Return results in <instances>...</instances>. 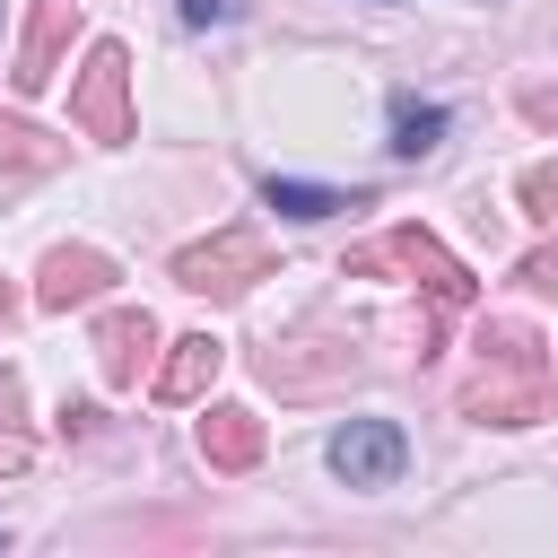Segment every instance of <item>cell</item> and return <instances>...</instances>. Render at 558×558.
Here are the masks:
<instances>
[{
  "label": "cell",
  "mask_w": 558,
  "mask_h": 558,
  "mask_svg": "<svg viewBox=\"0 0 558 558\" xmlns=\"http://www.w3.org/2000/svg\"><path fill=\"white\" fill-rule=\"evenodd\" d=\"M462 418H480V427H541L549 418V349L523 323H488L480 331V366L462 384Z\"/></svg>",
  "instance_id": "1"
},
{
  "label": "cell",
  "mask_w": 558,
  "mask_h": 558,
  "mask_svg": "<svg viewBox=\"0 0 558 558\" xmlns=\"http://www.w3.org/2000/svg\"><path fill=\"white\" fill-rule=\"evenodd\" d=\"M349 270H410V279H418V288H427L445 314L480 296V279H471V270H462V262H453V253H445L427 227H392V235L357 244V253H349Z\"/></svg>",
  "instance_id": "2"
},
{
  "label": "cell",
  "mask_w": 558,
  "mask_h": 558,
  "mask_svg": "<svg viewBox=\"0 0 558 558\" xmlns=\"http://www.w3.org/2000/svg\"><path fill=\"white\" fill-rule=\"evenodd\" d=\"M253 279H270V235H253V227H227V235L174 253V288H192V296H235Z\"/></svg>",
  "instance_id": "3"
},
{
  "label": "cell",
  "mask_w": 558,
  "mask_h": 558,
  "mask_svg": "<svg viewBox=\"0 0 558 558\" xmlns=\"http://www.w3.org/2000/svg\"><path fill=\"white\" fill-rule=\"evenodd\" d=\"M70 113H78V131L87 140H131V52L122 44H87V61H78V87H70Z\"/></svg>",
  "instance_id": "4"
},
{
  "label": "cell",
  "mask_w": 558,
  "mask_h": 558,
  "mask_svg": "<svg viewBox=\"0 0 558 558\" xmlns=\"http://www.w3.org/2000/svg\"><path fill=\"white\" fill-rule=\"evenodd\" d=\"M331 471H340L349 488H392V480L410 471V436H401L392 418H349V427L331 436Z\"/></svg>",
  "instance_id": "5"
},
{
  "label": "cell",
  "mask_w": 558,
  "mask_h": 558,
  "mask_svg": "<svg viewBox=\"0 0 558 558\" xmlns=\"http://www.w3.org/2000/svg\"><path fill=\"white\" fill-rule=\"evenodd\" d=\"M70 35H78V0H35V9H26V44H17V61H9V87H17V96H44V87L61 78Z\"/></svg>",
  "instance_id": "6"
},
{
  "label": "cell",
  "mask_w": 558,
  "mask_h": 558,
  "mask_svg": "<svg viewBox=\"0 0 558 558\" xmlns=\"http://www.w3.org/2000/svg\"><path fill=\"white\" fill-rule=\"evenodd\" d=\"M113 279H122L113 253H96V244H52L44 270H35V305H44V314H70V305H96Z\"/></svg>",
  "instance_id": "7"
},
{
  "label": "cell",
  "mask_w": 558,
  "mask_h": 558,
  "mask_svg": "<svg viewBox=\"0 0 558 558\" xmlns=\"http://www.w3.org/2000/svg\"><path fill=\"white\" fill-rule=\"evenodd\" d=\"M262 445H270V427H262L244 401H209V410H201V462H209V471L235 480V471L262 462Z\"/></svg>",
  "instance_id": "8"
},
{
  "label": "cell",
  "mask_w": 558,
  "mask_h": 558,
  "mask_svg": "<svg viewBox=\"0 0 558 558\" xmlns=\"http://www.w3.org/2000/svg\"><path fill=\"white\" fill-rule=\"evenodd\" d=\"M148 349H157V323H148V305H113V314L96 323V366H105V384H113V392H131V384H140Z\"/></svg>",
  "instance_id": "9"
},
{
  "label": "cell",
  "mask_w": 558,
  "mask_h": 558,
  "mask_svg": "<svg viewBox=\"0 0 558 558\" xmlns=\"http://www.w3.org/2000/svg\"><path fill=\"white\" fill-rule=\"evenodd\" d=\"M218 366H227V340H218V331H183V340H174V357L157 366V384H148V392H157L166 410H183V401H201V392L218 384Z\"/></svg>",
  "instance_id": "10"
},
{
  "label": "cell",
  "mask_w": 558,
  "mask_h": 558,
  "mask_svg": "<svg viewBox=\"0 0 558 558\" xmlns=\"http://www.w3.org/2000/svg\"><path fill=\"white\" fill-rule=\"evenodd\" d=\"M262 201L270 209H288V218H340V209H375V192L357 183V192H331V183H296V174H270L262 183Z\"/></svg>",
  "instance_id": "11"
},
{
  "label": "cell",
  "mask_w": 558,
  "mask_h": 558,
  "mask_svg": "<svg viewBox=\"0 0 558 558\" xmlns=\"http://www.w3.org/2000/svg\"><path fill=\"white\" fill-rule=\"evenodd\" d=\"M262 375H270L279 392H323V384L357 375V357H349V349H331V357H296V349H270V357H262Z\"/></svg>",
  "instance_id": "12"
},
{
  "label": "cell",
  "mask_w": 558,
  "mask_h": 558,
  "mask_svg": "<svg viewBox=\"0 0 558 558\" xmlns=\"http://www.w3.org/2000/svg\"><path fill=\"white\" fill-rule=\"evenodd\" d=\"M70 148L52 140V131H35V122H17V113H0V174H52Z\"/></svg>",
  "instance_id": "13"
},
{
  "label": "cell",
  "mask_w": 558,
  "mask_h": 558,
  "mask_svg": "<svg viewBox=\"0 0 558 558\" xmlns=\"http://www.w3.org/2000/svg\"><path fill=\"white\" fill-rule=\"evenodd\" d=\"M436 140H445V105L392 96V157H436Z\"/></svg>",
  "instance_id": "14"
},
{
  "label": "cell",
  "mask_w": 558,
  "mask_h": 558,
  "mask_svg": "<svg viewBox=\"0 0 558 558\" xmlns=\"http://www.w3.org/2000/svg\"><path fill=\"white\" fill-rule=\"evenodd\" d=\"M514 192H523V209H532V218H558V166H523V183H514Z\"/></svg>",
  "instance_id": "15"
},
{
  "label": "cell",
  "mask_w": 558,
  "mask_h": 558,
  "mask_svg": "<svg viewBox=\"0 0 558 558\" xmlns=\"http://www.w3.org/2000/svg\"><path fill=\"white\" fill-rule=\"evenodd\" d=\"M514 279H532V288H549V296H558V244H532V253L514 262Z\"/></svg>",
  "instance_id": "16"
},
{
  "label": "cell",
  "mask_w": 558,
  "mask_h": 558,
  "mask_svg": "<svg viewBox=\"0 0 558 558\" xmlns=\"http://www.w3.org/2000/svg\"><path fill=\"white\" fill-rule=\"evenodd\" d=\"M523 122L532 131H558V87H523Z\"/></svg>",
  "instance_id": "17"
},
{
  "label": "cell",
  "mask_w": 558,
  "mask_h": 558,
  "mask_svg": "<svg viewBox=\"0 0 558 558\" xmlns=\"http://www.w3.org/2000/svg\"><path fill=\"white\" fill-rule=\"evenodd\" d=\"M17 418H26V384H17V366H0V427L17 436Z\"/></svg>",
  "instance_id": "18"
},
{
  "label": "cell",
  "mask_w": 558,
  "mask_h": 558,
  "mask_svg": "<svg viewBox=\"0 0 558 558\" xmlns=\"http://www.w3.org/2000/svg\"><path fill=\"white\" fill-rule=\"evenodd\" d=\"M61 436H96V401H61Z\"/></svg>",
  "instance_id": "19"
},
{
  "label": "cell",
  "mask_w": 558,
  "mask_h": 558,
  "mask_svg": "<svg viewBox=\"0 0 558 558\" xmlns=\"http://www.w3.org/2000/svg\"><path fill=\"white\" fill-rule=\"evenodd\" d=\"M227 17V0H183V26H218Z\"/></svg>",
  "instance_id": "20"
},
{
  "label": "cell",
  "mask_w": 558,
  "mask_h": 558,
  "mask_svg": "<svg viewBox=\"0 0 558 558\" xmlns=\"http://www.w3.org/2000/svg\"><path fill=\"white\" fill-rule=\"evenodd\" d=\"M0 471H26V445H17L9 427H0Z\"/></svg>",
  "instance_id": "21"
},
{
  "label": "cell",
  "mask_w": 558,
  "mask_h": 558,
  "mask_svg": "<svg viewBox=\"0 0 558 558\" xmlns=\"http://www.w3.org/2000/svg\"><path fill=\"white\" fill-rule=\"evenodd\" d=\"M0 314H9V288H0Z\"/></svg>",
  "instance_id": "22"
}]
</instances>
